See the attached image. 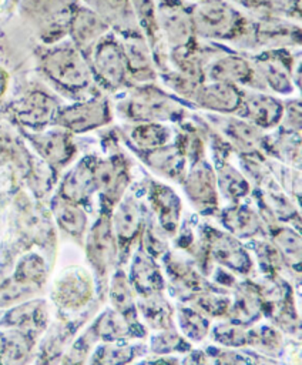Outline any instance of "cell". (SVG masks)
I'll use <instances>...</instances> for the list:
<instances>
[{"label":"cell","instance_id":"obj_1","mask_svg":"<svg viewBox=\"0 0 302 365\" xmlns=\"http://www.w3.org/2000/svg\"><path fill=\"white\" fill-rule=\"evenodd\" d=\"M38 66L43 76L63 94L78 98L95 90L88 60L70 40L44 48Z\"/></svg>","mask_w":302,"mask_h":365},{"label":"cell","instance_id":"obj_2","mask_svg":"<svg viewBox=\"0 0 302 365\" xmlns=\"http://www.w3.org/2000/svg\"><path fill=\"white\" fill-rule=\"evenodd\" d=\"M189 104L155 83L134 84L117 103L115 110L127 123H179Z\"/></svg>","mask_w":302,"mask_h":365},{"label":"cell","instance_id":"obj_3","mask_svg":"<svg viewBox=\"0 0 302 365\" xmlns=\"http://www.w3.org/2000/svg\"><path fill=\"white\" fill-rule=\"evenodd\" d=\"M191 20L197 40L238 43L249 20L228 0H202L191 4Z\"/></svg>","mask_w":302,"mask_h":365},{"label":"cell","instance_id":"obj_4","mask_svg":"<svg viewBox=\"0 0 302 365\" xmlns=\"http://www.w3.org/2000/svg\"><path fill=\"white\" fill-rule=\"evenodd\" d=\"M94 81L103 90L124 93L134 83L130 78L120 37L113 31L107 34L88 56Z\"/></svg>","mask_w":302,"mask_h":365},{"label":"cell","instance_id":"obj_5","mask_svg":"<svg viewBox=\"0 0 302 365\" xmlns=\"http://www.w3.org/2000/svg\"><path fill=\"white\" fill-rule=\"evenodd\" d=\"M155 4L157 30L167 51L197 41L191 20V4L185 0H155Z\"/></svg>","mask_w":302,"mask_h":365},{"label":"cell","instance_id":"obj_6","mask_svg":"<svg viewBox=\"0 0 302 365\" xmlns=\"http://www.w3.org/2000/svg\"><path fill=\"white\" fill-rule=\"evenodd\" d=\"M205 81H221L248 90L265 91V87L251 61L242 53L219 48L208 61L204 71ZM266 93V91H265Z\"/></svg>","mask_w":302,"mask_h":365},{"label":"cell","instance_id":"obj_7","mask_svg":"<svg viewBox=\"0 0 302 365\" xmlns=\"http://www.w3.org/2000/svg\"><path fill=\"white\" fill-rule=\"evenodd\" d=\"M111 118L113 113L108 100L101 96H93L60 107L53 124L71 134H83L107 125Z\"/></svg>","mask_w":302,"mask_h":365},{"label":"cell","instance_id":"obj_8","mask_svg":"<svg viewBox=\"0 0 302 365\" xmlns=\"http://www.w3.org/2000/svg\"><path fill=\"white\" fill-rule=\"evenodd\" d=\"M189 202L201 212H215L218 208V188L214 165L204 157L188 164V170L179 182Z\"/></svg>","mask_w":302,"mask_h":365},{"label":"cell","instance_id":"obj_9","mask_svg":"<svg viewBox=\"0 0 302 365\" xmlns=\"http://www.w3.org/2000/svg\"><path fill=\"white\" fill-rule=\"evenodd\" d=\"M130 181V163L121 153L110 154L105 158H95V191L108 207L113 208L120 202V200L125 195Z\"/></svg>","mask_w":302,"mask_h":365},{"label":"cell","instance_id":"obj_10","mask_svg":"<svg viewBox=\"0 0 302 365\" xmlns=\"http://www.w3.org/2000/svg\"><path fill=\"white\" fill-rule=\"evenodd\" d=\"M60 103L56 96L43 88H33L11 103V115L23 127L40 131L54 123Z\"/></svg>","mask_w":302,"mask_h":365},{"label":"cell","instance_id":"obj_11","mask_svg":"<svg viewBox=\"0 0 302 365\" xmlns=\"http://www.w3.org/2000/svg\"><path fill=\"white\" fill-rule=\"evenodd\" d=\"M132 151L151 171L172 182L179 184L188 170V154L184 135L174 137L171 143L154 150Z\"/></svg>","mask_w":302,"mask_h":365},{"label":"cell","instance_id":"obj_12","mask_svg":"<svg viewBox=\"0 0 302 365\" xmlns=\"http://www.w3.org/2000/svg\"><path fill=\"white\" fill-rule=\"evenodd\" d=\"M110 33L108 24L91 9L78 1L73 6L67 23V34L87 60L94 47Z\"/></svg>","mask_w":302,"mask_h":365},{"label":"cell","instance_id":"obj_13","mask_svg":"<svg viewBox=\"0 0 302 365\" xmlns=\"http://www.w3.org/2000/svg\"><path fill=\"white\" fill-rule=\"evenodd\" d=\"M212 125L238 155L264 157L265 133L236 115H211Z\"/></svg>","mask_w":302,"mask_h":365},{"label":"cell","instance_id":"obj_14","mask_svg":"<svg viewBox=\"0 0 302 365\" xmlns=\"http://www.w3.org/2000/svg\"><path fill=\"white\" fill-rule=\"evenodd\" d=\"M283 113V101L265 91L244 90L236 117L248 121L261 131L278 128Z\"/></svg>","mask_w":302,"mask_h":365},{"label":"cell","instance_id":"obj_15","mask_svg":"<svg viewBox=\"0 0 302 365\" xmlns=\"http://www.w3.org/2000/svg\"><path fill=\"white\" fill-rule=\"evenodd\" d=\"M244 97V88L221 83L204 81L195 90L189 104L194 108L211 111L215 115H235Z\"/></svg>","mask_w":302,"mask_h":365},{"label":"cell","instance_id":"obj_16","mask_svg":"<svg viewBox=\"0 0 302 365\" xmlns=\"http://www.w3.org/2000/svg\"><path fill=\"white\" fill-rule=\"evenodd\" d=\"M26 137L43 161L53 168H64L76 157L77 148L73 141V134L57 125L54 128L26 134Z\"/></svg>","mask_w":302,"mask_h":365},{"label":"cell","instance_id":"obj_17","mask_svg":"<svg viewBox=\"0 0 302 365\" xmlns=\"http://www.w3.org/2000/svg\"><path fill=\"white\" fill-rule=\"evenodd\" d=\"M127 70L134 84L155 83L158 80V68L148 41L144 34H132L120 38Z\"/></svg>","mask_w":302,"mask_h":365},{"label":"cell","instance_id":"obj_18","mask_svg":"<svg viewBox=\"0 0 302 365\" xmlns=\"http://www.w3.org/2000/svg\"><path fill=\"white\" fill-rule=\"evenodd\" d=\"M94 163L95 157L87 155L74 164L61 178L57 195L78 205L88 201L95 192Z\"/></svg>","mask_w":302,"mask_h":365},{"label":"cell","instance_id":"obj_19","mask_svg":"<svg viewBox=\"0 0 302 365\" xmlns=\"http://www.w3.org/2000/svg\"><path fill=\"white\" fill-rule=\"evenodd\" d=\"M97 13L120 38L142 33L128 0H81Z\"/></svg>","mask_w":302,"mask_h":365},{"label":"cell","instance_id":"obj_20","mask_svg":"<svg viewBox=\"0 0 302 365\" xmlns=\"http://www.w3.org/2000/svg\"><path fill=\"white\" fill-rule=\"evenodd\" d=\"M148 201L157 214L160 225L167 232H175L181 215V198L167 184L155 180L148 181Z\"/></svg>","mask_w":302,"mask_h":365},{"label":"cell","instance_id":"obj_21","mask_svg":"<svg viewBox=\"0 0 302 365\" xmlns=\"http://www.w3.org/2000/svg\"><path fill=\"white\" fill-rule=\"evenodd\" d=\"M124 137L131 150H154L174 140V130L164 123H127Z\"/></svg>","mask_w":302,"mask_h":365},{"label":"cell","instance_id":"obj_22","mask_svg":"<svg viewBox=\"0 0 302 365\" xmlns=\"http://www.w3.org/2000/svg\"><path fill=\"white\" fill-rule=\"evenodd\" d=\"M214 171L218 194L226 201L236 204L252 191V187L242 171L226 161V158H217Z\"/></svg>","mask_w":302,"mask_h":365},{"label":"cell","instance_id":"obj_23","mask_svg":"<svg viewBox=\"0 0 302 365\" xmlns=\"http://www.w3.org/2000/svg\"><path fill=\"white\" fill-rule=\"evenodd\" d=\"M142 217V204L134 197V194L124 195L115 205L111 218L114 235H117L120 241H130L141 228Z\"/></svg>","mask_w":302,"mask_h":365},{"label":"cell","instance_id":"obj_24","mask_svg":"<svg viewBox=\"0 0 302 365\" xmlns=\"http://www.w3.org/2000/svg\"><path fill=\"white\" fill-rule=\"evenodd\" d=\"M262 151L264 155H272L281 164L301 168V134H289L279 130L274 135L266 134Z\"/></svg>","mask_w":302,"mask_h":365},{"label":"cell","instance_id":"obj_25","mask_svg":"<svg viewBox=\"0 0 302 365\" xmlns=\"http://www.w3.org/2000/svg\"><path fill=\"white\" fill-rule=\"evenodd\" d=\"M88 252L98 264H105L115 252V235L108 214H103L88 234Z\"/></svg>","mask_w":302,"mask_h":365},{"label":"cell","instance_id":"obj_26","mask_svg":"<svg viewBox=\"0 0 302 365\" xmlns=\"http://www.w3.org/2000/svg\"><path fill=\"white\" fill-rule=\"evenodd\" d=\"M222 224L236 235H254L261 230V215L248 204H232L221 214Z\"/></svg>","mask_w":302,"mask_h":365},{"label":"cell","instance_id":"obj_27","mask_svg":"<svg viewBox=\"0 0 302 365\" xmlns=\"http://www.w3.org/2000/svg\"><path fill=\"white\" fill-rule=\"evenodd\" d=\"M53 211L58 225L71 235H81L87 225V215L78 204L56 195L53 200Z\"/></svg>","mask_w":302,"mask_h":365},{"label":"cell","instance_id":"obj_28","mask_svg":"<svg viewBox=\"0 0 302 365\" xmlns=\"http://www.w3.org/2000/svg\"><path fill=\"white\" fill-rule=\"evenodd\" d=\"M301 100L289 98L283 101V113L278 130L289 134H301Z\"/></svg>","mask_w":302,"mask_h":365},{"label":"cell","instance_id":"obj_29","mask_svg":"<svg viewBox=\"0 0 302 365\" xmlns=\"http://www.w3.org/2000/svg\"><path fill=\"white\" fill-rule=\"evenodd\" d=\"M275 241L276 244L281 247V250H283L285 254L293 255L298 254L299 255V237L296 235V232L291 228H279L276 231L275 235Z\"/></svg>","mask_w":302,"mask_h":365},{"label":"cell","instance_id":"obj_30","mask_svg":"<svg viewBox=\"0 0 302 365\" xmlns=\"http://www.w3.org/2000/svg\"><path fill=\"white\" fill-rule=\"evenodd\" d=\"M194 3H198V1H202V0H192Z\"/></svg>","mask_w":302,"mask_h":365}]
</instances>
